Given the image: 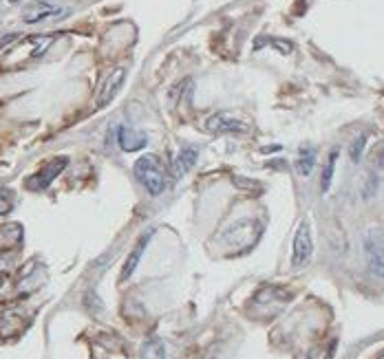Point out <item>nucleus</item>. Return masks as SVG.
Here are the masks:
<instances>
[{"label":"nucleus","mask_w":384,"mask_h":359,"mask_svg":"<svg viewBox=\"0 0 384 359\" xmlns=\"http://www.w3.org/2000/svg\"><path fill=\"white\" fill-rule=\"evenodd\" d=\"M135 177L137 181L148 190V194H153V197H159L161 192L166 190L168 186V172L164 168V163L157 155H144L135 161Z\"/></svg>","instance_id":"obj_1"},{"label":"nucleus","mask_w":384,"mask_h":359,"mask_svg":"<svg viewBox=\"0 0 384 359\" xmlns=\"http://www.w3.org/2000/svg\"><path fill=\"white\" fill-rule=\"evenodd\" d=\"M365 258L369 271L376 278H384V232L380 227H371L365 232Z\"/></svg>","instance_id":"obj_2"},{"label":"nucleus","mask_w":384,"mask_h":359,"mask_svg":"<svg viewBox=\"0 0 384 359\" xmlns=\"http://www.w3.org/2000/svg\"><path fill=\"white\" fill-rule=\"evenodd\" d=\"M67 163H69L67 157H56V159H51V161H47L45 166L40 168L36 174H32V177L27 179V188L34 190V192L47 190V188L53 183V179L62 174V170L67 168Z\"/></svg>","instance_id":"obj_3"},{"label":"nucleus","mask_w":384,"mask_h":359,"mask_svg":"<svg viewBox=\"0 0 384 359\" xmlns=\"http://www.w3.org/2000/svg\"><path fill=\"white\" fill-rule=\"evenodd\" d=\"M311 253H314V240H311V227L307 221H302L294 236V253H291V264L302 267L307 264Z\"/></svg>","instance_id":"obj_4"},{"label":"nucleus","mask_w":384,"mask_h":359,"mask_svg":"<svg viewBox=\"0 0 384 359\" xmlns=\"http://www.w3.org/2000/svg\"><path fill=\"white\" fill-rule=\"evenodd\" d=\"M261 234V230L254 225V221H239L224 234V240L235 247H250L254 238Z\"/></svg>","instance_id":"obj_5"},{"label":"nucleus","mask_w":384,"mask_h":359,"mask_svg":"<svg viewBox=\"0 0 384 359\" xmlns=\"http://www.w3.org/2000/svg\"><path fill=\"white\" fill-rule=\"evenodd\" d=\"M69 14V9L64 7H58L53 3H47V0H43V3H34L29 5L25 12H23V20L27 25H36V23H45V20H53V18H62Z\"/></svg>","instance_id":"obj_6"},{"label":"nucleus","mask_w":384,"mask_h":359,"mask_svg":"<svg viewBox=\"0 0 384 359\" xmlns=\"http://www.w3.org/2000/svg\"><path fill=\"white\" fill-rule=\"evenodd\" d=\"M248 126L235 117L232 112H215L206 119V130L212 135H226V132H243Z\"/></svg>","instance_id":"obj_7"},{"label":"nucleus","mask_w":384,"mask_h":359,"mask_svg":"<svg viewBox=\"0 0 384 359\" xmlns=\"http://www.w3.org/2000/svg\"><path fill=\"white\" fill-rule=\"evenodd\" d=\"M124 79H126V69H115L110 71V75L106 77L102 90H99V97H97V106H106L113 101V97L119 93V88L124 86Z\"/></svg>","instance_id":"obj_8"},{"label":"nucleus","mask_w":384,"mask_h":359,"mask_svg":"<svg viewBox=\"0 0 384 359\" xmlns=\"http://www.w3.org/2000/svg\"><path fill=\"white\" fill-rule=\"evenodd\" d=\"M117 143L124 152H137L141 148H146L148 137H146V132H139V130L122 126L117 130Z\"/></svg>","instance_id":"obj_9"},{"label":"nucleus","mask_w":384,"mask_h":359,"mask_svg":"<svg viewBox=\"0 0 384 359\" xmlns=\"http://www.w3.org/2000/svg\"><path fill=\"white\" fill-rule=\"evenodd\" d=\"M25 328L23 311L20 309H7L0 313V337L7 340V337H14Z\"/></svg>","instance_id":"obj_10"},{"label":"nucleus","mask_w":384,"mask_h":359,"mask_svg":"<svg viewBox=\"0 0 384 359\" xmlns=\"http://www.w3.org/2000/svg\"><path fill=\"white\" fill-rule=\"evenodd\" d=\"M199 159V150L195 146H186L179 150V155L175 159V177H186V174L195 168V163Z\"/></svg>","instance_id":"obj_11"},{"label":"nucleus","mask_w":384,"mask_h":359,"mask_svg":"<svg viewBox=\"0 0 384 359\" xmlns=\"http://www.w3.org/2000/svg\"><path fill=\"white\" fill-rule=\"evenodd\" d=\"M150 236H153V232H148V234H144V236H141V238H139V243L135 245V249L130 251L128 260H126L124 269H122V282H124V280H128L130 275L135 273L137 264H139V260H141V253H144V249L148 247V240H150Z\"/></svg>","instance_id":"obj_12"},{"label":"nucleus","mask_w":384,"mask_h":359,"mask_svg":"<svg viewBox=\"0 0 384 359\" xmlns=\"http://www.w3.org/2000/svg\"><path fill=\"white\" fill-rule=\"evenodd\" d=\"M141 359H168L166 346L159 337H150L146 344L141 346Z\"/></svg>","instance_id":"obj_13"},{"label":"nucleus","mask_w":384,"mask_h":359,"mask_svg":"<svg viewBox=\"0 0 384 359\" xmlns=\"http://www.w3.org/2000/svg\"><path fill=\"white\" fill-rule=\"evenodd\" d=\"M314 166H316V150L302 148L298 155V161H296V172L300 174V177H309V174L314 172Z\"/></svg>","instance_id":"obj_14"},{"label":"nucleus","mask_w":384,"mask_h":359,"mask_svg":"<svg viewBox=\"0 0 384 359\" xmlns=\"http://www.w3.org/2000/svg\"><path fill=\"white\" fill-rule=\"evenodd\" d=\"M336 163H338V148H333L329 152L327 166H325V170H322V177H320V190L322 192H329V188H331L333 174H336Z\"/></svg>","instance_id":"obj_15"},{"label":"nucleus","mask_w":384,"mask_h":359,"mask_svg":"<svg viewBox=\"0 0 384 359\" xmlns=\"http://www.w3.org/2000/svg\"><path fill=\"white\" fill-rule=\"evenodd\" d=\"M365 143H367V135L365 132H358V137L351 141V148H349V157L353 163H358L362 159V150H365Z\"/></svg>","instance_id":"obj_16"},{"label":"nucleus","mask_w":384,"mask_h":359,"mask_svg":"<svg viewBox=\"0 0 384 359\" xmlns=\"http://www.w3.org/2000/svg\"><path fill=\"white\" fill-rule=\"evenodd\" d=\"M333 348H336V342H331L329 348H325V346H314V348H311V351L307 353L305 359H331Z\"/></svg>","instance_id":"obj_17"},{"label":"nucleus","mask_w":384,"mask_h":359,"mask_svg":"<svg viewBox=\"0 0 384 359\" xmlns=\"http://www.w3.org/2000/svg\"><path fill=\"white\" fill-rule=\"evenodd\" d=\"M3 236L12 240L14 245H18L23 240V227H20L18 223H12V225H7V227H3Z\"/></svg>","instance_id":"obj_18"},{"label":"nucleus","mask_w":384,"mask_h":359,"mask_svg":"<svg viewBox=\"0 0 384 359\" xmlns=\"http://www.w3.org/2000/svg\"><path fill=\"white\" fill-rule=\"evenodd\" d=\"M14 208V192L9 190H0V216H5Z\"/></svg>","instance_id":"obj_19"},{"label":"nucleus","mask_w":384,"mask_h":359,"mask_svg":"<svg viewBox=\"0 0 384 359\" xmlns=\"http://www.w3.org/2000/svg\"><path fill=\"white\" fill-rule=\"evenodd\" d=\"M235 183H237V186H245V188H241V190H256V192H261V186H259V183L256 181H248V179H241V177H237L235 179Z\"/></svg>","instance_id":"obj_20"},{"label":"nucleus","mask_w":384,"mask_h":359,"mask_svg":"<svg viewBox=\"0 0 384 359\" xmlns=\"http://www.w3.org/2000/svg\"><path fill=\"white\" fill-rule=\"evenodd\" d=\"M14 40H18V36H7V38H0V49H5L14 42Z\"/></svg>","instance_id":"obj_21"},{"label":"nucleus","mask_w":384,"mask_h":359,"mask_svg":"<svg viewBox=\"0 0 384 359\" xmlns=\"http://www.w3.org/2000/svg\"><path fill=\"white\" fill-rule=\"evenodd\" d=\"M5 284V278H3V275H0V286H3Z\"/></svg>","instance_id":"obj_22"},{"label":"nucleus","mask_w":384,"mask_h":359,"mask_svg":"<svg viewBox=\"0 0 384 359\" xmlns=\"http://www.w3.org/2000/svg\"><path fill=\"white\" fill-rule=\"evenodd\" d=\"M9 3H20V0H9Z\"/></svg>","instance_id":"obj_23"},{"label":"nucleus","mask_w":384,"mask_h":359,"mask_svg":"<svg viewBox=\"0 0 384 359\" xmlns=\"http://www.w3.org/2000/svg\"><path fill=\"white\" fill-rule=\"evenodd\" d=\"M378 359H384V353H382V355H380V357H378Z\"/></svg>","instance_id":"obj_24"}]
</instances>
